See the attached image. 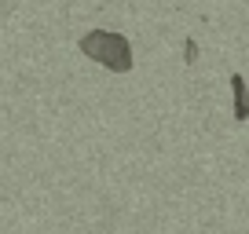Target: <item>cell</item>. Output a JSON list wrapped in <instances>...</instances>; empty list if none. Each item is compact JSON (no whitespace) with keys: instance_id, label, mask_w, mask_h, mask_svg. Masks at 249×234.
<instances>
[{"instance_id":"cell-1","label":"cell","mask_w":249,"mask_h":234,"mask_svg":"<svg viewBox=\"0 0 249 234\" xmlns=\"http://www.w3.org/2000/svg\"><path fill=\"white\" fill-rule=\"evenodd\" d=\"M77 48H81L85 59H92V63L107 66V70H114V73H128L136 66L132 44H128V37L117 33V30H88L85 37L77 40Z\"/></svg>"},{"instance_id":"cell-2","label":"cell","mask_w":249,"mask_h":234,"mask_svg":"<svg viewBox=\"0 0 249 234\" xmlns=\"http://www.w3.org/2000/svg\"><path fill=\"white\" fill-rule=\"evenodd\" d=\"M231 117L249 121V84L242 73H231Z\"/></svg>"},{"instance_id":"cell-3","label":"cell","mask_w":249,"mask_h":234,"mask_svg":"<svg viewBox=\"0 0 249 234\" xmlns=\"http://www.w3.org/2000/svg\"><path fill=\"white\" fill-rule=\"evenodd\" d=\"M198 55H202L198 40H195V37H187V40H183V63H187V66H195V63H198Z\"/></svg>"}]
</instances>
